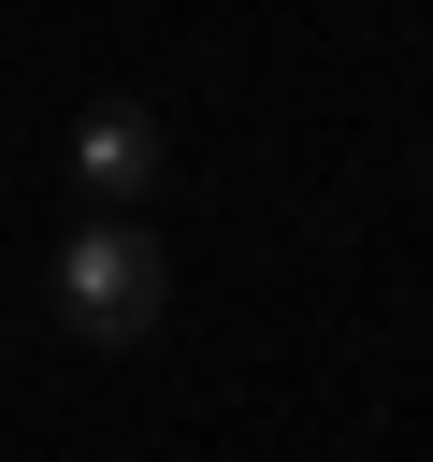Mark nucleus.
Returning a JSON list of instances; mask_svg holds the SVG:
<instances>
[{"mask_svg": "<svg viewBox=\"0 0 433 462\" xmlns=\"http://www.w3.org/2000/svg\"><path fill=\"white\" fill-rule=\"evenodd\" d=\"M159 173H173V130H159L144 101H87V116H72V188H87V202H144Z\"/></svg>", "mask_w": 433, "mask_h": 462, "instance_id": "obj_2", "label": "nucleus"}, {"mask_svg": "<svg viewBox=\"0 0 433 462\" xmlns=\"http://www.w3.org/2000/svg\"><path fill=\"white\" fill-rule=\"evenodd\" d=\"M58 318H72L87 346H144V332L173 318V260H159V231H144L130 202H101V217L58 245Z\"/></svg>", "mask_w": 433, "mask_h": 462, "instance_id": "obj_1", "label": "nucleus"}]
</instances>
